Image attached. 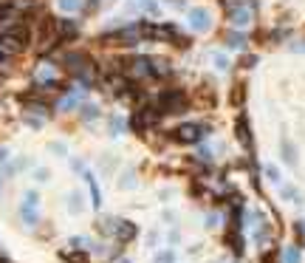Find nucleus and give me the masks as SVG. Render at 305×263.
<instances>
[{"label": "nucleus", "instance_id": "obj_1", "mask_svg": "<svg viewBox=\"0 0 305 263\" xmlns=\"http://www.w3.org/2000/svg\"><path fill=\"white\" fill-rule=\"evenodd\" d=\"M187 108V94L184 91H164L159 97V114H176V111H184Z\"/></svg>", "mask_w": 305, "mask_h": 263}, {"label": "nucleus", "instance_id": "obj_2", "mask_svg": "<svg viewBox=\"0 0 305 263\" xmlns=\"http://www.w3.org/2000/svg\"><path fill=\"white\" fill-rule=\"evenodd\" d=\"M207 136V128L204 125H181L176 133H173V139L176 142H184V145H195V142H201Z\"/></svg>", "mask_w": 305, "mask_h": 263}, {"label": "nucleus", "instance_id": "obj_3", "mask_svg": "<svg viewBox=\"0 0 305 263\" xmlns=\"http://www.w3.org/2000/svg\"><path fill=\"white\" fill-rule=\"evenodd\" d=\"M190 23H193L195 32H207L212 20H209V12H207V9H193V12H190Z\"/></svg>", "mask_w": 305, "mask_h": 263}, {"label": "nucleus", "instance_id": "obj_4", "mask_svg": "<svg viewBox=\"0 0 305 263\" xmlns=\"http://www.w3.org/2000/svg\"><path fill=\"white\" fill-rule=\"evenodd\" d=\"M37 204H40L37 193H29V196H26V204H23V218H26L29 224H37Z\"/></svg>", "mask_w": 305, "mask_h": 263}, {"label": "nucleus", "instance_id": "obj_5", "mask_svg": "<svg viewBox=\"0 0 305 263\" xmlns=\"http://www.w3.org/2000/svg\"><path fill=\"white\" fill-rule=\"evenodd\" d=\"M65 66L71 68L74 74H85L88 71V57L85 54H68L65 57Z\"/></svg>", "mask_w": 305, "mask_h": 263}, {"label": "nucleus", "instance_id": "obj_6", "mask_svg": "<svg viewBox=\"0 0 305 263\" xmlns=\"http://www.w3.org/2000/svg\"><path fill=\"white\" fill-rule=\"evenodd\" d=\"M229 20H232V26H246V23L252 20V12H249L246 6H238V9H232Z\"/></svg>", "mask_w": 305, "mask_h": 263}, {"label": "nucleus", "instance_id": "obj_7", "mask_svg": "<svg viewBox=\"0 0 305 263\" xmlns=\"http://www.w3.org/2000/svg\"><path fill=\"white\" fill-rule=\"evenodd\" d=\"M283 263H300V249L289 247L286 252H283Z\"/></svg>", "mask_w": 305, "mask_h": 263}, {"label": "nucleus", "instance_id": "obj_8", "mask_svg": "<svg viewBox=\"0 0 305 263\" xmlns=\"http://www.w3.org/2000/svg\"><path fill=\"white\" fill-rule=\"evenodd\" d=\"M241 139H243V145H246V148L252 145V136H249V125H246V116H241Z\"/></svg>", "mask_w": 305, "mask_h": 263}, {"label": "nucleus", "instance_id": "obj_9", "mask_svg": "<svg viewBox=\"0 0 305 263\" xmlns=\"http://www.w3.org/2000/svg\"><path fill=\"white\" fill-rule=\"evenodd\" d=\"M243 40H246L243 34H229V37H226V43H229L232 49H241V46H243Z\"/></svg>", "mask_w": 305, "mask_h": 263}, {"label": "nucleus", "instance_id": "obj_10", "mask_svg": "<svg viewBox=\"0 0 305 263\" xmlns=\"http://www.w3.org/2000/svg\"><path fill=\"white\" fill-rule=\"evenodd\" d=\"M153 263H176V255L167 249V252H161V255H156V261Z\"/></svg>", "mask_w": 305, "mask_h": 263}, {"label": "nucleus", "instance_id": "obj_11", "mask_svg": "<svg viewBox=\"0 0 305 263\" xmlns=\"http://www.w3.org/2000/svg\"><path fill=\"white\" fill-rule=\"evenodd\" d=\"M286 162H289V164H297V156H294V148H291V145H286Z\"/></svg>", "mask_w": 305, "mask_h": 263}, {"label": "nucleus", "instance_id": "obj_12", "mask_svg": "<svg viewBox=\"0 0 305 263\" xmlns=\"http://www.w3.org/2000/svg\"><path fill=\"white\" fill-rule=\"evenodd\" d=\"M60 6H63V9H77L80 0H60Z\"/></svg>", "mask_w": 305, "mask_h": 263}, {"label": "nucleus", "instance_id": "obj_13", "mask_svg": "<svg viewBox=\"0 0 305 263\" xmlns=\"http://www.w3.org/2000/svg\"><path fill=\"white\" fill-rule=\"evenodd\" d=\"M263 263H277V252H269V255L263 258Z\"/></svg>", "mask_w": 305, "mask_h": 263}, {"label": "nucleus", "instance_id": "obj_14", "mask_svg": "<svg viewBox=\"0 0 305 263\" xmlns=\"http://www.w3.org/2000/svg\"><path fill=\"white\" fill-rule=\"evenodd\" d=\"M266 173H269V179H272V181H277V179H280V176H277V170H274V167H269V170H266Z\"/></svg>", "mask_w": 305, "mask_h": 263}, {"label": "nucleus", "instance_id": "obj_15", "mask_svg": "<svg viewBox=\"0 0 305 263\" xmlns=\"http://www.w3.org/2000/svg\"><path fill=\"white\" fill-rule=\"evenodd\" d=\"M3 57H6V49H3V46H0V60H3Z\"/></svg>", "mask_w": 305, "mask_h": 263}, {"label": "nucleus", "instance_id": "obj_16", "mask_svg": "<svg viewBox=\"0 0 305 263\" xmlns=\"http://www.w3.org/2000/svg\"><path fill=\"white\" fill-rule=\"evenodd\" d=\"M3 159H6V150H0V162H3Z\"/></svg>", "mask_w": 305, "mask_h": 263}]
</instances>
